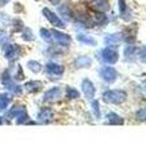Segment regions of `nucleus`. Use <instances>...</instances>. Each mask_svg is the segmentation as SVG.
<instances>
[{
  "mask_svg": "<svg viewBox=\"0 0 146 153\" xmlns=\"http://www.w3.org/2000/svg\"><path fill=\"white\" fill-rule=\"evenodd\" d=\"M51 33H52V40H55L59 45L70 46V44H71V37H70L69 35H66V33H62V32L56 31V30H52Z\"/></svg>",
  "mask_w": 146,
  "mask_h": 153,
  "instance_id": "nucleus-5",
  "label": "nucleus"
},
{
  "mask_svg": "<svg viewBox=\"0 0 146 153\" xmlns=\"http://www.w3.org/2000/svg\"><path fill=\"white\" fill-rule=\"evenodd\" d=\"M104 42L108 45V47H114L122 42V35L121 33H113V35H108L104 38Z\"/></svg>",
  "mask_w": 146,
  "mask_h": 153,
  "instance_id": "nucleus-10",
  "label": "nucleus"
},
{
  "mask_svg": "<svg viewBox=\"0 0 146 153\" xmlns=\"http://www.w3.org/2000/svg\"><path fill=\"white\" fill-rule=\"evenodd\" d=\"M140 59H141V61L146 63V47H144V49L140 51Z\"/></svg>",
  "mask_w": 146,
  "mask_h": 153,
  "instance_id": "nucleus-34",
  "label": "nucleus"
},
{
  "mask_svg": "<svg viewBox=\"0 0 146 153\" xmlns=\"http://www.w3.org/2000/svg\"><path fill=\"white\" fill-rule=\"evenodd\" d=\"M14 78H15L17 80H22L23 78H24V74H23V70H22V66L21 65L17 66V74H15Z\"/></svg>",
  "mask_w": 146,
  "mask_h": 153,
  "instance_id": "nucleus-31",
  "label": "nucleus"
},
{
  "mask_svg": "<svg viewBox=\"0 0 146 153\" xmlns=\"http://www.w3.org/2000/svg\"><path fill=\"white\" fill-rule=\"evenodd\" d=\"M4 85H5V88L8 91H10V92L14 93V94H21L22 93V87H21L19 84H17L15 82H13V79L9 80V82L5 83Z\"/></svg>",
  "mask_w": 146,
  "mask_h": 153,
  "instance_id": "nucleus-17",
  "label": "nucleus"
},
{
  "mask_svg": "<svg viewBox=\"0 0 146 153\" xmlns=\"http://www.w3.org/2000/svg\"><path fill=\"white\" fill-rule=\"evenodd\" d=\"M9 102H10V97H9L8 93L0 94V110H5L8 107Z\"/></svg>",
  "mask_w": 146,
  "mask_h": 153,
  "instance_id": "nucleus-21",
  "label": "nucleus"
},
{
  "mask_svg": "<svg viewBox=\"0 0 146 153\" xmlns=\"http://www.w3.org/2000/svg\"><path fill=\"white\" fill-rule=\"evenodd\" d=\"M120 1V9H121V14H123L125 10H126V3L125 0H118Z\"/></svg>",
  "mask_w": 146,
  "mask_h": 153,
  "instance_id": "nucleus-35",
  "label": "nucleus"
},
{
  "mask_svg": "<svg viewBox=\"0 0 146 153\" xmlns=\"http://www.w3.org/2000/svg\"><path fill=\"white\" fill-rule=\"evenodd\" d=\"M50 1H51V3H52V4H55V5H57V4H59V1H60V0H50Z\"/></svg>",
  "mask_w": 146,
  "mask_h": 153,
  "instance_id": "nucleus-37",
  "label": "nucleus"
},
{
  "mask_svg": "<svg viewBox=\"0 0 146 153\" xmlns=\"http://www.w3.org/2000/svg\"><path fill=\"white\" fill-rule=\"evenodd\" d=\"M14 30L15 31H19V30H22L23 28V22L21 21V19H15V21H14Z\"/></svg>",
  "mask_w": 146,
  "mask_h": 153,
  "instance_id": "nucleus-32",
  "label": "nucleus"
},
{
  "mask_svg": "<svg viewBox=\"0 0 146 153\" xmlns=\"http://www.w3.org/2000/svg\"><path fill=\"white\" fill-rule=\"evenodd\" d=\"M22 38H23L24 41H33V40H34L33 32H32L31 28H24V30H23Z\"/></svg>",
  "mask_w": 146,
  "mask_h": 153,
  "instance_id": "nucleus-23",
  "label": "nucleus"
},
{
  "mask_svg": "<svg viewBox=\"0 0 146 153\" xmlns=\"http://www.w3.org/2000/svg\"><path fill=\"white\" fill-rule=\"evenodd\" d=\"M10 0H0V7H4L7 3H9Z\"/></svg>",
  "mask_w": 146,
  "mask_h": 153,
  "instance_id": "nucleus-36",
  "label": "nucleus"
},
{
  "mask_svg": "<svg viewBox=\"0 0 146 153\" xmlns=\"http://www.w3.org/2000/svg\"><path fill=\"white\" fill-rule=\"evenodd\" d=\"M93 9H95L97 12H107L109 9V3L108 0H93L90 3Z\"/></svg>",
  "mask_w": 146,
  "mask_h": 153,
  "instance_id": "nucleus-11",
  "label": "nucleus"
},
{
  "mask_svg": "<svg viewBox=\"0 0 146 153\" xmlns=\"http://www.w3.org/2000/svg\"><path fill=\"white\" fill-rule=\"evenodd\" d=\"M60 97H61V89L59 87H52L45 92L43 101H56Z\"/></svg>",
  "mask_w": 146,
  "mask_h": 153,
  "instance_id": "nucleus-9",
  "label": "nucleus"
},
{
  "mask_svg": "<svg viewBox=\"0 0 146 153\" xmlns=\"http://www.w3.org/2000/svg\"><path fill=\"white\" fill-rule=\"evenodd\" d=\"M75 68H88L92 64V60L89 56H80L75 60Z\"/></svg>",
  "mask_w": 146,
  "mask_h": 153,
  "instance_id": "nucleus-14",
  "label": "nucleus"
},
{
  "mask_svg": "<svg viewBox=\"0 0 146 153\" xmlns=\"http://www.w3.org/2000/svg\"><path fill=\"white\" fill-rule=\"evenodd\" d=\"M27 68L29 69L31 71H33V73H40L41 69H42V66L41 64L38 63V61H36V60H29L27 63Z\"/></svg>",
  "mask_w": 146,
  "mask_h": 153,
  "instance_id": "nucleus-20",
  "label": "nucleus"
},
{
  "mask_svg": "<svg viewBox=\"0 0 146 153\" xmlns=\"http://www.w3.org/2000/svg\"><path fill=\"white\" fill-rule=\"evenodd\" d=\"M95 21H97L98 23L106 22V16H103V14H95Z\"/></svg>",
  "mask_w": 146,
  "mask_h": 153,
  "instance_id": "nucleus-33",
  "label": "nucleus"
},
{
  "mask_svg": "<svg viewBox=\"0 0 146 153\" xmlns=\"http://www.w3.org/2000/svg\"><path fill=\"white\" fill-rule=\"evenodd\" d=\"M3 50H4V55H5V57L8 60L15 59V57L18 56V54H19V47H18V45L7 44L3 47Z\"/></svg>",
  "mask_w": 146,
  "mask_h": 153,
  "instance_id": "nucleus-8",
  "label": "nucleus"
},
{
  "mask_svg": "<svg viewBox=\"0 0 146 153\" xmlns=\"http://www.w3.org/2000/svg\"><path fill=\"white\" fill-rule=\"evenodd\" d=\"M135 54H136V47L135 46H127L126 49H125V56L127 57V59H131L132 56H135Z\"/></svg>",
  "mask_w": 146,
  "mask_h": 153,
  "instance_id": "nucleus-27",
  "label": "nucleus"
},
{
  "mask_svg": "<svg viewBox=\"0 0 146 153\" xmlns=\"http://www.w3.org/2000/svg\"><path fill=\"white\" fill-rule=\"evenodd\" d=\"M92 110L94 115H95V117L99 119L101 117V108H99V102L97 101V100H92Z\"/></svg>",
  "mask_w": 146,
  "mask_h": 153,
  "instance_id": "nucleus-25",
  "label": "nucleus"
},
{
  "mask_svg": "<svg viewBox=\"0 0 146 153\" xmlns=\"http://www.w3.org/2000/svg\"><path fill=\"white\" fill-rule=\"evenodd\" d=\"M54 117V111L51 108H42L41 111L38 112V120L42 123H48L52 120Z\"/></svg>",
  "mask_w": 146,
  "mask_h": 153,
  "instance_id": "nucleus-13",
  "label": "nucleus"
},
{
  "mask_svg": "<svg viewBox=\"0 0 146 153\" xmlns=\"http://www.w3.org/2000/svg\"><path fill=\"white\" fill-rule=\"evenodd\" d=\"M99 75L104 82L113 83L117 79V76H118V73H117V70L114 68H112V66H103L99 70Z\"/></svg>",
  "mask_w": 146,
  "mask_h": 153,
  "instance_id": "nucleus-2",
  "label": "nucleus"
},
{
  "mask_svg": "<svg viewBox=\"0 0 146 153\" xmlns=\"http://www.w3.org/2000/svg\"><path fill=\"white\" fill-rule=\"evenodd\" d=\"M7 44H9V37H8V35L4 31H0V45H1V47H4Z\"/></svg>",
  "mask_w": 146,
  "mask_h": 153,
  "instance_id": "nucleus-30",
  "label": "nucleus"
},
{
  "mask_svg": "<svg viewBox=\"0 0 146 153\" xmlns=\"http://www.w3.org/2000/svg\"><path fill=\"white\" fill-rule=\"evenodd\" d=\"M118 51H116L112 47H106L102 50V59L107 64H116L118 61Z\"/></svg>",
  "mask_w": 146,
  "mask_h": 153,
  "instance_id": "nucleus-3",
  "label": "nucleus"
},
{
  "mask_svg": "<svg viewBox=\"0 0 146 153\" xmlns=\"http://www.w3.org/2000/svg\"><path fill=\"white\" fill-rule=\"evenodd\" d=\"M24 110H26V108H24V106H19V105L17 106V105H15V106H14L12 110H9V112H8V117H9V119L17 117L18 115H19L21 112H23Z\"/></svg>",
  "mask_w": 146,
  "mask_h": 153,
  "instance_id": "nucleus-19",
  "label": "nucleus"
},
{
  "mask_svg": "<svg viewBox=\"0 0 146 153\" xmlns=\"http://www.w3.org/2000/svg\"><path fill=\"white\" fill-rule=\"evenodd\" d=\"M81 89H83V93L85 94V97L88 100H94L95 97V87L90 79H84L81 82Z\"/></svg>",
  "mask_w": 146,
  "mask_h": 153,
  "instance_id": "nucleus-6",
  "label": "nucleus"
},
{
  "mask_svg": "<svg viewBox=\"0 0 146 153\" xmlns=\"http://www.w3.org/2000/svg\"><path fill=\"white\" fill-rule=\"evenodd\" d=\"M66 97L69 100H75L80 97V92L73 87H66Z\"/></svg>",
  "mask_w": 146,
  "mask_h": 153,
  "instance_id": "nucleus-22",
  "label": "nucleus"
},
{
  "mask_svg": "<svg viewBox=\"0 0 146 153\" xmlns=\"http://www.w3.org/2000/svg\"><path fill=\"white\" fill-rule=\"evenodd\" d=\"M3 121H4V120H3V117L0 116V125H1V124H3Z\"/></svg>",
  "mask_w": 146,
  "mask_h": 153,
  "instance_id": "nucleus-38",
  "label": "nucleus"
},
{
  "mask_svg": "<svg viewBox=\"0 0 146 153\" xmlns=\"http://www.w3.org/2000/svg\"><path fill=\"white\" fill-rule=\"evenodd\" d=\"M107 117H108V123L112 124V125H122L125 121H123V119H122L120 115H117L114 112H109L107 115Z\"/></svg>",
  "mask_w": 146,
  "mask_h": 153,
  "instance_id": "nucleus-15",
  "label": "nucleus"
},
{
  "mask_svg": "<svg viewBox=\"0 0 146 153\" xmlns=\"http://www.w3.org/2000/svg\"><path fill=\"white\" fill-rule=\"evenodd\" d=\"M126 100H127V93L121 89H112L103 93V101L107 103L120 105V103H123Z\"/></svg>",
  "mask_w": 146,
  "mask_h": 153,
  "instance_id": "nucleus-1",
  "label": "nucleus"
},
{
  "mask_svg": "<svg viewBox=\"0 0 146 153\" xmlns=\"http://www.w3.org/2000/svg\"><path fill=\"white\" fill-rule=\"evenodd\" d=\"M24 88L29 93H37L38 91L42 89V83L40 80H29V82H27L24 84Z\"/></svg>",
  "mask_w": 146,
  "mask_h": 153,
  "instance_id": "nucleus-12",
  "label": "nucleus"
},
{
  "mask_svg": "<svg viewBox=\"0 0 146 153\" xmlns=\"http://www.w3.org/2000/svg\"><path fill=\"white\" fill-rule=\"evenodd\" d=\"M46 71H47V74L52 75L54 78H60V76H62L64 71H65V68L62 65H60V64L48 63L46 65Z\"/></svg>",
  "mask_w": 146,
  "mask_h": 153,
  "instance_id": "nucleus-7",
  "label": "nucleus"
},
{
  "mask_svg": "<svg viewBox=\"0 0 146 153\" xmlns=\"http://www.w3.org/2000/svg\"><path fill=\"white\" fill-rule=\"evenodd\" d=\"M136 119L140 121H146V107L140 108L137 112H136Z\"/></svg>",
  "mask_w": 146,
  "mask_h": 153,
  "instance_id": "nucleus-28",
  "label": "nucleus"
},
{
  "mask_svg": "<svg viewBox=\"0 0 146 153\" xmlns=\"http://www.w3.org/2000/svg\"><path fill=\"white\" fill-rule=\"evenodd\" d=\"M78 41L81 42V44H85L88 46H95V40L92 37V36H87V35H83V33H79L78 35Z\"/></svg>",
  "mask_w": 146,
  "mask_h": 153,
  "instance_id": "nucleus-16",
  "label": "nucleus"
},
{
  "mask_svg": "<svg viewBox=\"0 0 146 153\" xmlns=\"http://www.w3.org/2000/svg\"><path fill=\"white\" fill-rule=\"evenodd\" d=\"M59 13H60V16H62L65 19H66V21H71L73 14H71V12H70V9L67 8L66 4L59 5Z\"/></svg>",
  "mask_w": 146,
  "mask_h": 153,
  "instance_id": "nucleus-18",
  "label": "nucleus"
},
{
  "mask_svg": "<svg viewBox=\"0 0 146 153\" xmlns=\"http://www.w3.org/2000/svg\"><path fill=\"white\" fill-rule=\"evenodd\" d=\"M42 13H43V16L46 17V19H47V21H48L52 26L57 27V28H65V23H64L62 21H61L59 16H56V14H55L54 12H51L50 9L43 8V10H42Z\"/></svg>",
  "mask_w": 146,
  "mask_h": 153,
  "instance_id": "nucleus-4",
  "label": "nucleus"
},
{
  "mask_svg": "<svg viewBox=\"0 0 146 153\" xmlns=\"http://www.w3.org/2000/svg\"><path fill=\"white\" fill-rule=\"evenodd\" d=\"M28 119H29V117H28V114H27V111L24 110V111L21 112L17 116V124H27Z\"/></svg>",
  "mask_w": 146,
  "mask_h": 153,
  "instance_id": "nucleus-26",
  "label": "nucleus"
},
{
  "mask_svg": "<svg viewBox=\"0 0 146 153\" xmlns=\"http://www.w3.org/2000/svg\"><path fill=\"white\" fill-rule=\"evenodd\" d=\"M10 22V18L8 17V14H4V13H0V27H5L9 25Z\"/></svg>",
  "mask_w": 146,
  "mask_h": 153,
  "instance_id": "nucleus-29",
  "label": "nucleus"
},
{
  "mask_svg": "<svg viewBox=\"0 0 146 153\" xmlns=\"http://www.w3.org/2000/svg\"><path fill=\"white\" fill-rule=\"evenodd\" d=\"M40 33H41V37L43 38L45 41H47V42H51V41H52V33H51V31L46 30V28H41Z\"/></svg>",
  "mask_w": 146,
  "mask_h": 153,
  "instance_id": "nucleus-24",
  "label": "nucleus"
}]
</instances>
